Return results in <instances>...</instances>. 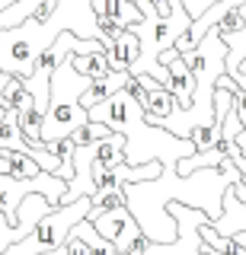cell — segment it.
<instances>
[{"mask_svg": "<svg viewBox=\"0 0 246 255\" xmlns=\"http://www.w3.org/2000/svg\"><path fill=\"white\" fill-rule=\"evenodd\" d=\"M243 179L240 169L234 166V159H221V166H205V169H195L189 175H179L176 169H166L157 175V179H144V182H128L122 185L125 201H128L131 217L138 220L141 233H144L150 243H173L179 233L176 220L170 217L166 204L179 201L189 207H198L205 211L211 220L221 217V198L230 182Z\"/></svg>", "mask_w": 246, "mask_h": 255, "instance_id": "6da1fadb", "label": "cell"}, {"mask_svg": "<svg viewBox=\"0 0 246 255\" xmlns=\"http://www.w3.org/2000/svg\"><path fill=\"white\" fill-rule=\"evenodd\" d=\"M90 122H102L112 131L125 134V163L128 166H141L150 163V159H160L166 169H176V163L182 156L195 153V143L189 137H176L166 128L147 122L144 109L131 99L125 90L112 93L106 102H96V106L86 109Z\"/></svg>", "mask_w": 246, "mask_h": 255, "instance_id": "7a4b0ae2", "label": "cell"}, {"mask_svg": "<svg viewBox=\"0 0 246 255\" xmlns=\"http://www.w3.org/2000/svg\"><path fill=\"white\" fill-rule=\"evenodd\" d=\"M166 211L176 220L179 233H176L173 243H147L144 255H208V243L198 236V227H202L205 220H211L208 214L198 211V207L179 204V201H170Z\"/></svg>", "mask_w": 246, "mask_h": 255, "instance_id": "3957f363", "label": "cell"}, {"mask_svg": "<svg viewBox=\"0 0 246 255\" xmlns=\"http://www.w3.org/2000/svg\"><path fill=\"white\" fill-rule=\"evenodd\" d=\"M32 191H38V195H45L48 201L58 207L61 198H64L67 191V182L58 179L54 172H38L35 179H13V175H0V211H3V217L10 223H16V207L26 195H32Z\"/></svg>", "mask_w": 246, "mask_h": 255, "instance_id": "277c9868", "label": "cell"}, {"mask_svg": "<svg viewBox=\"0 0 246 255\" xmlns=\"http://www.w3.org/2000/svg\"><path fill=\"white\" fill-rule=\"evenodd\" d=\"M86 220L96 227V233L102 239H109V243L115 246V252H128L131 243L141 236V227H138V220L131 217L128 204L112 207V211H99V214H86Z\"/></svg>", "mask_w": 246, "mask_h": 255, "instance_id": "5b68a950", "label": "cell"}, {"mask_svg": "<svg viewBox=\"0 0 246 255\" xmlns=\"http://www.w3.org/2000/svg\"><path fill=\"white\" fill-rule=\"evenodd\" d=\"M86 118L90 115H86V109L80 102H74V99H48L45 115H42V143L70 137Z\"/></svg>", "mask_w": 246, "mask_h": 255, "instance_id": "8992f818", "label": "cell"}, {"mask_svg": "<svg viewBox=\"0 0 246 255\" xmlns=\"http://www.w3.org/2000/svg\"><path fill=\"white\" fill-rule=\"evenodd\" d=\"M90 83H93V77L77 74L64 58L58 67H54V74L48 80V99H74V102H80V96L90 90Z\"/></svg>", "mask_w": 246, "mask_h": 255, "instance_id": "52a82bcc", "label": "cell"}, {"mask_svg": "<svg viewBox=\"0 0 246 255\" xmlns=\"http://www.w3.org/2000/svg\"><path fill=\"white\" fill-rule=\"evenodd\" d=\"M211 227L218 230V236L230 239L234 233H246V204L234 195V188L227 185L224 198H221V217L211 220Z\"/></svg>", "mask_w": 246, "mask_h": 255, "instance_id": "ba28073f", "label": "cell"}, {"mask_svg": "<svg viewBox=\"0 0 246 255\" xmlns=\"http://www.w3.org/2000/svg\"><path fill=\"white\" fill-rule=\"evenodd\" d=\"M138 54H141V42H138V35L125 26L115 35V42L109 45V51H106L109 70H131V64L138 61Z\"/></svg>", "mask_w": 246, "mask_h": 255, "instance_id": "9c48e42d", "label": "cell"}, {"mask_svg": "<svg viewBox=\"0 0 246 255\" xmlns=\"http://www.w3.org/2000/svg\"><path fill=\"white\" fill-rule=\"evenodd\" d=\"M32 93H29L26 80L16 74H3L0 70V109H13V112H26L32 106Z\"/></svg>", "mask_w": 246, "mask_h": 255, "instance_id": "30bf717a", "label": "cell"}, {"mask_svg": "<svg viewBox=\"0 0 246 255\" xmlns=\"http://www.w3.org/2000/svg\"><path fill=\"white\" fill-rule=\"evenodd\" d=\"M125 80H128V70H109L106 77H99V80L90 83V90L80 96V106L90 109V106H96V102H106L112 93L125 90Z\"/></svg>", "mask_w": 246, "mask_h": 255, "instance_id": "8fae6325", "label": "cell"}, {"mask_svg": "<svg viewBox=\"0 0 246 255\" xmlns=\"http://www.w3.org/2000/svg\"><path fill=\"white\" fill-rule=\"evenodd\" d=\"M93 13L96 16H112L122 26H134V22L144 19V13L138 10V3L131 0H93Z\"/></svg>", "mask_w": 246, "mask_h": 255, "instance_id": "7c38bea8", "label": "cell"}, {"mask_svg": "<svg viewBox=\"0 0 246 255\" xmlns=\"http://www.w3.org/2000/svg\"><path fill=\"white\" fill-rule=\"evenodd\" d=\"M67 64L77 70V74H83V77H93V80H99V77H106V74H109V58H106V51L67 54Z\"/></svg>", "mask_w": 246, "mask_h": 255, "instance_id": "4fadbf2b", "label": "cell"}, {"mask_svg": "<svg viewBox=\"0 0 246 255\" xmlns=\"http://www.w3.org/2000/svg\"><path fill=\"white\" fill-rule=\"evenodd\" d=\"M0 147L16 150V153H29V143L22 140V131H19V112H13V109L0 122Z\"/></svg>", "mask_w": 246, "mask_h": 255, "instance_id": "5bb4252c", "label": "cell"}, {"mask_svg": "<svg viewBox=\"0 0 246 255\" xmlns=\"http://www.w3.org/2000/svg\"><path fill=\"white\" fill-rule=\"evenodd\" d=\"M176 109V96H173L170 90H163V86H154L144 102V115L147 122H160V118H166L170 112Z\"/></svg>", "mask_w": 246, "mask_h": 255, "instance_id": "9a60e30c", "label": "cell"}, {"mask_svg": "<svg viewBox=\"0 0 246 255\" xmlns=\"http://www.w3.org/2000/svg\"><path fill=\"white\" fill-rule=\"evenodd\" d=\"M96 159L106 166V169H112V166L125 163V134L112 131L106 140H99V143H96Z\"/></svg>", "mask_w": 246, "mask_h": 255, "instance_id": "2e32d148", "label": "cell"}, {"mask_svg": "<svg viewBox=\"0 0 246 255\" xmlns=\"http://www.w3.org/2000/svg\"><path fill=\"white\" fill-rule=\"evenodd\" d=\"M42 115L45 112L35 106H29L26 112H19V131H22V140L26 143H38L42 140Z\"/></svg>", "mask_w": 246, "mask_h": 255, "instance_id": "e0dca14e", "label": "cell"}, {"mask_svg": "<svg viewBox=\"0 0 246 255\" xmlns=\"http://www.w3.org/2000/svg\"><path fill=\"white\" fill-rule=\"evenodd\" d=\"M221 32V38H227V35H240V32L246 29V3L240 6H230V10L218 19V26H214Z\"/></svg>", "mask_w": 246, "mask_h": 255, "instance_id": "ac0fdd59", "label": "cell"}, {"mask_svg": "<svg viewBox=\"0 0 246 255\" xmlns=\"http://www.w3.org/2000/svg\"><path fill=\"white\" fill-rule=\"evenodd\" d=\"M90 214H99V211H112V207H125V191L122 188H96L90 198Z\"/></svg>", "mask_w": 246, "mask_h": 255, "instance_id": "d6986e66", "label": "cell"}, {"mask_svg": "<svg viewBox=\"0 0 246 255\" xmlns=\"http://www.w3.org/2000/svg\"><path fill=\"white\" fill-rule=\"evenodd\" d=\"M109 134H112V128H109V125H102V122H90V118H86V122L77 128L70 137H74V143H99V140H106Z\"/></svg>", "mask_w": 246, "mask_h": 255, "instance_id": "ffe728a7", "label": "cell"}, {"mask_svg": "<svg viewBox=\"0 0 246 255\" xmlns=\"http://www.w3.org/2000/svg\"><path fill=\"white\" fill-rule=\"evenodd\" d=\"M38 172H42V169H38V163L32 156L13 150V159H10V175H13V179H35Z\"/></svg>", "mask_w": 246, "mask_h": 255, "instance_id": "44dd1931", "label": "cell"}, {"mask_svg": "<svg viewBox=\"0 0 246 255\" xmlns=\"http://www.w3.org/2000/svg\"><path fill=\"white\" fill-rule=\"evenodd\" d=\"M54 10H58V0H42V3H38V10L29 16V19H32V22H48Z\"/></svg>", "mask_w": 246, "mask_h": 255, "instance_id": "7402d4cb", "label": "cell"}, {"mask_svg": "<svg viewBox=\"0 0 246 255\" xmlns=\"http://www.w3.org/2000/svg\"><path fill=\"white\" fill-rule=\"evenodd\" d=\"M234 112H237V118H240V125L246 128V90L240 86V93L234 96Z\"/></svg>", "mask_w": 246, "mask_h": 255, "instance_id": "603a6c76", "label": "cell"}, {"mask_svg": "<svg viewBox=\"0 0 246 255\" xmlns=\"http://www.w3.org/2000/svg\"><path fill=\"white\" fill-rule=\"evenodd\" d=\"M234 239H240V243L246 246V233H234Z\"/></svg>", "mask_w": 246, "mask_h": 255, "instance_id": "cb8c5ba5", "label": "cell"}]
</instances>
